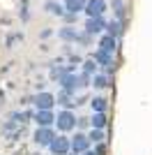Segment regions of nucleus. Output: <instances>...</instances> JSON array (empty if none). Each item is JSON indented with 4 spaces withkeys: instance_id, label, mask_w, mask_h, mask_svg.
I'll return each instance as SVG.
<instances>
[{
    "instance_id": "1a4fd4ad",
    "label": "nucleus",
    "mask_w": 152,
    "mask_h": 155,
    "mask_svg": "<svg viewBox=\"0 0 152 155\" xmlns=\"http://www.w3.org/2000/svg\"><path fill=\"white\" fill-rule=\"evenodd\" d=\"M101 49V51L106 53H115V46H118V37H113V35H108V32H104L99 37V44H97Z\"/></svg>"
},
{
    "instance_id": "ddd939ff",
    "label": "nucleus",
    "mask_w": 152,
    "mask_h": 155,
    "mask_svg": "<svg viewBox=\"0 0 152 155\" xmlns=\"http://www.w3.org/2000/svg\"><path fill=\"white\" fill-rule=\"evenodd\" d=\"M92 58H95V63L101 65V67H111V65H113V53H106V51H101V49H97Z\"/></svg>"
},
{
    "instance_id": "dca6fc26",
    "label": "nucleus",
    "mask_w": 152,
    "mask_h": 155,
    "mask_svg": "<svg viewBox=\"0 0 152 155\" xmlns=\"http://www.w3.org/2000/svg\"><path fill=\"white\" fill-rule=\"evenodd\" d=\"M106 32L108 35H113V37H120L122 32H125V28H122V21L120 19H113L106 23Z\"/></svg>"
},
{
    "instance_id": "f3484780",
    "label": "nucleus",
    "mask_w": 152,
    "mask_h": 155,
    "mask_svg": "<svg viewBox=\"0 0 152 155\" xmlns=\"http://www.w3.org/2000/svg\"><path fill=\"white\" fill-rule=\"evenodd\" d=\"M90 107H92V111H106L108 100L106 97H92V100H90Z\"/></svg>"
},
{
    "instance_id": "4be33fe9",
    "label": "nucleus",
    "mask_w": 152,
    "mask_h": 155,
    "mask_svg": "<svg viewBox=\"0 0 152 155\" xmlns=\"http://www.w3.org/2000/svg\"><path fill=\"white\" fill-rule=\"evenodd\" d=\"M95 153H97V155H106V143H104V141L95 143Z\"/></svg>"
},
{
    "instance_id": "6ab92c4d",
    "label": "nucleus",
    "mask_w": 152,
    "mask_h": 155,
    "mask_svg": "<svg viewBox=\"0 0 152 155\" xmlns=\"http://www.w3.org/2000/svg\"><path fill=\"white\" fill-rule=\"evenodd\" d=\"M113 9H115V19H125V14H127V5L122 2V0H113Z\"/></svg>"
},
{
    "instance_id": "4468645a",
    "label": "nucleus",
    "mask_w": 152,
    "mask_h": 155,
    "mask_svg": "<svg viewBox=\"0 0 152 155\" xmlns=\"http://www.w3.org/2000/svg\"><path fill=\"white\" fill-rule=\"evenodd\" d=\"M85 2H88V0H65L62 5L69 14H81L83 9H85Z\"/></svg>"
},
{
    "instance_id": "f03ea898",
    "label": "nucleus",
    "mask_w": 152,
    "mask_h": 155,
    "mask_svg": "<svg viewBox=\"0 0 152 155\" xmlns=\"http://www.w3.org/2000/svg\"><path fill=\"white\" fill-rule=\"evenodd\" d=\"M49 150H51V155H69L71 153V139L65 134L53 137V141L49 143Z\"/></svg>"
},
{
    "instance_id": "6e6552de",
    "label": "nucleus",
    "mask_w": 152,
    "mask_h": 155,
    "mask_svg": "<svg viewBox=\"0 0 152 155\" xmlns=\"http://www.w3.org/2000/svg\"><path fill=\"white\" fill-rule=\"evenodd\" d=\"M32 102H35V109H53L55 107V95L53 93H37Z\"/></svg>"
},
{
    "instance_id": "7ed1b4c3",
    "label": "nucleus",
    "mask_w": 152,
    "mask_h": 155,
    "mask_svg": "<svg viewBox=\"0 0 152 155\" xmlns=\"http://www.w3.org/2000/svg\"><path fill=\"white\" fill-rule=\"evenodd\" d=\"M53 137H55V130H53V125L51 127H39L35 130V134H32V141L37 143L39 148H49V143L53 141Z\"/></svg>"
},
{
    "instance_id": "aec40b11",
    "label": "nucleus",
    "mask_w": 152,
    "mask_h": 155,
    "mask_svg": "<svg viewBox=\"0 0 152 155\" xmlns=\"http://www.w3.org/2000/svg\"><path fill=\"white\" fill-rule=\"evenodd\" d=\"M83 74H88V77H92V74H97V63L95 58H90L83 63Z\"/></svg>"
},
{
    "instance_id": "423d86ee",
    "label": "nucleus",
    "mask_w": 152,
    "mask_h": 155,
    "mask_svg": "<svg viewBox=\"0 0 152 155\" xmlns=\"http://www.w3.org/2000/svg\"><path fill=\"white\" fill-rule=\"evenodd\" d=\"M35 123H37L39 127H51V125L55 123L53 109H37L35 111Z\"/></svg>"
},
{
    "instance_id": "0eeeda50",
    "label": "nucleus",
    "mask_w": 152,
    "mask_h": 155,
    "mask_svg": "<svg viewBox=\"0 0 152 155\" xmlns=\"http://www.w3.org/2000/svg\"><path fill=\"white\" fill-rule=\"evenodd\" d=\"M104 30H106V21L101 16H88V21H85V32L88 35H101Z\"/></svg>"
},
{
    "instance_id": "9d476101",
    "label": "nucleus",
    "mask_w": 152,
    "mask_h": 155,
    "mask_svg": "<svg viewBox=\"0 0 152 155\" xmlns=\"http://www.w3.org/2000/svg\"><path fill=\"white\" fill-rule=\"evenodd\" d=\"M106 125H108V116H106V111H92V118H90V127L104 130Z\"/></svg>"
},
{
    "instance_id": "2eb2a0df",
    "label": "nucleus",
    "mask_w": 152,
    "mask_h": 155,
    "mask_svg": "<svg viewBox=\"0 0 152 155\" xmlns=\"http://www.w3.org/2000/svg\"><path fill=\"white\" fill-rule=\"evenodd\" d=\"M90 84L95 86L97 91H101V88H108V86H111V79H108V74L97 72V74H92V81H90Z\"/></svg>"
},
{
    "instance_id": "393cba45",
    "label": "nucleus",
    "mask_w": 152,
    "mask_h": 155,
    "mask_svg": "<svg viewBox=\"0 0 152 155\" xmlns=\"http://www.w3.org/2000/svg\"><path fill=\"white\" fill-rule=\"evenodd\" d=\"M71 155H74V153H71Z\"/></svg>"
},
{
    "instance_id": "a211bd4d",
    "label": "nucleus",
    "mask_w": 152,
    "mask_h": 155,
    "mask_svg": "<svg viewBox=\"0 0 152 155\" xmlns=\"http://www.w3.org/2000/svg\"><path fill=\"white\" fill-rule=\"evenodd\" d=\"M88 139H90V143H99V141H104V139H106V134H104V130L90 127V132H88Z\"/></svg>"
},
{
    "instance_id": "9b49d317",
    "label": "nucleus",
    "mask_w": 152,
    "mask_h": 155,
    "mask_svg": "<svg viewBox=\"0 0 152 155\" xmlns=\"http://www.w3.org/2000/svg\"><path fill=\"white\" fill-rule=\"evenodd\" d=\"M44 9L49 14H53V16H65V14H67L65 5H62V2H55V0H46V2H44Z\"/></svg>"
},
{
    "instance_id": "39448f33",
    "label": "nucleus",
    "mask_w": 152,
    "mask_h": 155,
    "mask_svg": "<svg viewBox=\"0 0 152 155\" xmlns=\"http://www.w3.org/2000/svg\"><path fill=\"white\" fill-rule=\"evenodd\" d=\"M108 9V2L106 0H88L85 2V16H104Z\"/></svg>"
},
{
    "instance_id": "f8f14e48",
    "label": "nucleus",
    "mask_w": 152,
    "mask_h": 155,
    "mask_svg": "<svg viewBox=\"0 0 152 155\" xmlns=\"http://www.w3.org/2000/svg\"><path fill=\"white\" fill-rule=\"evenodd\" d=\"M58 37L62 39V42H76V39H78V32H76L74 26H62L58 30Z\"/></svg>"
},
{
    "instance_id": "b1692460",
    "label": "nucleus",
    "mask_w": 152,
    "mask_h": 155,
    "mask_svg": "<svg viewBox=\"0 0 152 155\" xmlns=\"http://www.w3.org/2000/svg\"><path fill=\"white\" fill-rule=\"evenodd\" d=\"M81 155H97V153H95V150H92V148H88V150H83Z\"/></svg>"
},
{
    "instance_id": "5701e85b",
    "label": "nucleus",
    "mask_w": 152,
    "mask_h": 155,
    "mask_svg": "<svg viewBox=\"0 0 152 155\" xmlns=\"http://www.w3.org/2000/svg\"><path fill=\"white\" fill-rule=\"evenodd\" d=\"M65 19H67V23H74V21H76V14H69V12H67V14H65Z\"/></svg>"
},
{
    "instance_id": "f257e3e1",
    "label": "nucleus",
    "mask_w": 152,
    "mask_h": 155,
    "mask_svg": "<svg viewBox=\"0 0 152 155\" xmlns=\"http://www.w3.org/2000/svg\"><path fill=\"white\" fill-rule=\"evenodd\" d=\"M58 127V132H71V130H76V116L71 114L69 109H62V111H58V116H55V123H53Z\"/></svg>"
},
{
    "instance_id": "20e7f679",
    "label": "nucleus",
    "mask_w": 152,
    "mask_h": 155,
    "mask_svg": "<svg viewBox=\"0 0 152 155\" xmlns=\"http://www.w3.org/2000/svg\"><path fill=\"white\" fill-rule=\"evenodd\" d=\"M92 143H90L88 139V132H76L74 137H71V153L74 155H81L83 150H88Z\"/></svg>"
},
{
    "instance_id": "412c9836",
    "label": "nucleus",
    "mask_w": 152,
    "mask_h": 155,
    "mask_svg": "<svg viewBox=\"0 0 152 155\" xmlns=\"http://www.w3.org/2000/svg\"><path fill=\"white\" fill-rule=\"evenodd\" d=\"M65 74H67V70H62V67H53V70H51V79H58V81H60Z\"/></svg>"
}]
</instances>
